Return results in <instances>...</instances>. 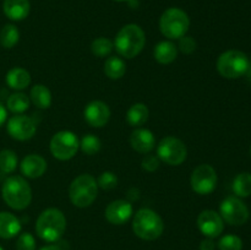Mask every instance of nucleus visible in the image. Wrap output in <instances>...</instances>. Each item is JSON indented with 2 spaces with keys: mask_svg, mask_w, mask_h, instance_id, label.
Listing matches in <instances>:
<instances>
[{
  "mask_svg": "<svg viewBox=\"0 0 251 250\" xmlns=\"http://www.w3.org/2000/svg\"><path fill=\"white\" fill-rule=\"evenodd\" d=\"M114 49L123 59H132L139 55L146 44V34L136 24L125 25L114 39Z\"/></svg>",
  "mask_w": 251,
  "mask_h": 250,
  "instance_id": "f257e3e1",
  "label": "nucleus"
},
{
  "mask_svg": "<svg viewBox=\"0 0 251 250\" xmlns=\"http://www.w3.org/2000/svg\"><path fill=\"white\" fill-rule=\"evenodd\" d=\"M66 230V217L59 208L49 207L42 211L36 221V233L47 243H55Z\"/></svg>",
  "mask_w": 251,
  "mask_h": 250,
  "instance_id": "f03ea898",
  "label": "nucleus"
},
{
  "mask_svg": "<svg viewBox=\"0 0 251 250\" xmlns=\"http://www.w3.org/2000/svg\"><path fill=\"white\" fill-rule=\"evenodd\" d=\"M1 195L9 207L21 211L28 207L31 203L32 189L25 178L20 175H11L2 184Z\"/></svg>",
  "mask_w": 251,
  "mask_h": 250,
  "instance_id": "7ed1b4c3",
  "label": "nucleus"
},
{
  "mask_svg": "<svg viewBox=\"0 0 251 250\" xmlns=\"http://www.w3.org/2000/svg\"><path fill=\"white\" fill-rule=\"evenodd\" d=\"M132 230L140 239L156 240L164 230L163 220L151 208H140L132 218Z\"/></svg>",
  "mask_w": 251,
  "mask_h": 250,
  "instance_id": "20e7f679",
  "label": "nucleus"
},
{
  "mask_svg": "<svg viewBox=\"0 0 251 250\" xmlns=\"http://www.w3.org/2000/svg\"><path fill=\"white\" fill-rule=\"evenodd\" d=\"M98 195V184L91 174H80L69 186V198L71 203L78 208L92 205Z\"/></svg>",
  "mask_w": 251,
  "mask_h": 250,
  "instance_id": "39448f33",
  "label": "nucleus"
},
{
  "mask_svg": "<svg viewBox=\"0 0 251 250\" xmlns=\"http://www.w3.org/2000/svg\"><path fill=\"white\" fill-rule=\"evenodd\" d=\"M190 27V19L184 10L169 7L159 19V31L169 41L185 36Z\"/></svg>",
  "mask_w": 251,
  "mask_h": 250,
  "instance_id": "423d86ee",
  "label": "nucleus"
},
{
  "mask_svg": "<svg viewBox=\"0 0 251 250\" xmlns=\"http://www.w3.org/2000/svg\"><path fill=\"white\" fill-rule=\"evenodd\" d=\"M250 69V60L245 53L240 50H227L217 59V71L221 76L229 80L247 75Z\"/></svg>",
  "mask_w": 251,
  "mask_h": 250,
  "instance_id": "0eeeda50",
  "label": "nucleus"
},
{
  "mask_svg": "<svg viewBox=\"0 0 251 250\" xmlns=\"http://www.w3.org/2000/svg\"><path fill=\"white\" fill-rule=\"evenodd\" d=\"M80 149V140L69 130H61L53 135L49 144V150L54 158L59 161H69L74 158Z\"/></svg>",
  "mask_w": 251,
  "mask_h": 250,
  "instance_id": "6e6552de",
  "label": "nucleus"
},
{
  "mask_svg": "<svg viewBox=\"0 0 251 250\" xmlns=\"http://www.w3.org/2000/svg\"><path fill=\"white\" fill-rule=\"evenodd\" d=\"M156 154L161 162H164L168 166H180L188 157V149L178 137L166 136L159 141Z\"/></svg>",
  "mask_w": 251,
  "mask_h": 250,
  "instance_id": "1a4fd4ad",
  "label": "nucleus"
},
{
  "mask_svg": "<svg viewBox=\"0 0 251 250\" xmlns=\"http://www.w3.org/2000/svg\"><path fill=\"white\" fill-rule=\"evenodd\" d=\"M220 215L230 225H243L250 217L249 208L238 196H228L221 202Z\"/></svg>",
  "mask_w": 251,
  "mask_h": 250,
  "instance_id": "9d476101",
  "label": "nucleus"
},
{
  "mask_svg": "<svg viewBox=\"0 0 251 250\" xmlns=\"http://www.w3.org/2000/svg\"><path fill=\"white\" fill-rule=\"evenodd\" d=\"M218 176L216 169L210 164H200L190 175V186L198 195H208L215 191Z\"/></svg>",
  "mask_w": 251,
  "mask_h": 250,
  "instance_id": "9b49d317",
  "label": "nucleus"
},
{
  "mask_svg": "<svg viewBox=\"0 0 251 250\" xmlns=\"http://www.w3.org/2000/svg\"><path fill=\"white\" fill-rule=\"evenodd\" d=\"M6 130L10 136L17 141H27L32 139L37 131V122L34 118L25 114H15L7 120Z\"/></svg>",
  "mask_w": 251,
  "mask_h": 250,
  "instance_id": "f8f14e48",
  "label": "nucleus"
},
{
  "mask_svg": "<svg viewBox=\"0 0 251 250\" xmlns=\"http://www.w3.org/2000/svg\"><path fill=\"white\" fill-rule=\"evenodd\" d=\"M198 227L206 238L220 237L225 229V221L221 215L213 210H203L198 217Z\"/></svg>",
  "mask_w": 251,
  "mask_h": 250,
  "instance_id": "ddd939ff",
  "label": "nucleus"
},
{
  "mask_svg": "<svg viewBox=\"0 0 251 250\" xmlns=\"http://www.w3.org/2000/svg\"><path fill=\"white\" fill-rule=\"evenodd\" d=\"M86 123L92 127H103L110 119V108L103 100H92L83 110Z\"/></svg>",
  "mask_w": 251,
  "mask_h": 250,
  "instance_id": "4468645a",
  "label": "nucleus"
},
{
  "mask_svg": "<svg viewBox=\"0 0 251 250\" xmlns=\"http://www.w3.org/2000/svg\"><path fill=\"white\" fill-rule=\"evenodd\" d=\"M134 208L130 201L127 200H114L108 203L105 207V220L114 225H122L131 218Z\"/></svg>",
  "mask_w": 251,
  "mask_h": 250,
  "instance_id": "2eb2a0df",
  "label": "nucleus"
},
{
  "mask_svg": "<svg viewBox=\"0 0 251 250\" xmlns=\"http://www.w3.org/2000/svg\"><path fill=\"white\" fill-rule=\"evenodd\" d=\"M130 145L132 150L141 154L151 153L156 146V139L151 130L145 127H136L130 136Z\"/></svg>",
  "mask_w": 251,
  "mask_h": 250,
  "instance_id": "dca6fc26",
  "label": "nucleus"
},
{
  "mask_svg": "<svg viewBox=\"0 0 251 250\" xmlns=\"http://www.w3.org/2000/svg\"><path fill=\"white\" fill-rule=\"evenodd\" d=\"M47 167L48 166H47V161L44 159V157L37 153H31L26 156L20 164L21 173L29 179L41 178L47 172Z\"/></svg>",
  "mask_w": 251,
  "mask_h": 250,
  "instance_id": "f3484780",
  "label": "nucleus"
},
{
  "mask_svg": "<svg viewBox=\"0 0 251 250\" xmlns=\"http://www.w3.org/2000/svg\"><path fill=\"white\" fill-rule=\"evenodd\" d=\"M2 11L11 21H22L29 15L31 4L29 0H4Z\"/></svg>",
  "mask_w": 251,
  "mask_h": 250,
  "instance_id": "a211bd4d",
  "label": "nucleus"
},
{
  "mask_svg": "<svg viewBox=\"0 0 251 250\" xmlns=\"http://www.w3.org/2000/svg\"><path fill=\"white\" fill-rule=\"evenodd\" d=\"M21 232V221L14 213L1 211L0 212V238L11 239Z\"/></svg>",
  "mask_w": 251,
  "mask_h": 250,
  "instance_id": "6ab92c4d",
  "label": "nucleus"
},
{
  "mask_svg": "<svg viewBox=\"0 0 251 250\" xmlns=\"http://www.w3.org/2000/svg\"><path fill=\"white\" fill-rule=\"evenodd\" d=\"M178 47L172 41H161L156 44L153 49V56L157 63L162 65H168L172 64L178 58Z\"/></svg>",
  "mask_w": 251,
  "mask_h": 250,
  "instance_id": "aec40b11",
  "label": "nucleus"
},
{
  "mask_svg": "<svg viewBox=\"0 0 251 250\" xmlns=\"http://www.w3.org/2000/svg\"><path fill=\"white\" fill-rule=\"evenodd\" d=\"M6 85L15 91L26 90L31 85V75L28 71L24 68H12L7 71Z\"/></svg>",
  "mask_w": 251,
  "mask_h": 250,
  "instance_id": "412c9836",
  "label": "nucleus"
},
{
  "mask_svg": "<svg viewBox=\"0 0 251 250\" xmlns=\"http://www.w3.org/2000/svg\"><path fill=\"white\" fill-rule=\"evenodd\" d=\"M29 100L38 109H48L51 105V92L47 86L42 83H37L31 88L29 92Z\"/></svg>",
  "mask_w": 251,
  "mask_h": 250,
  "instance_id": "4be33fe9",
  "label": "nucleus"
},
{
  "mask_svg": "<svg viewBox=\"0 0 251 250\" xmlns=\"http://www.w3.org/2000/svg\"><path fill=\"white\" fill-rule=\"evenodd\" d=\"M103 71L110 80H119L126 73V64L122 56L109 55L105 59Z\"/></svg>",
  "mask_w": 251,
  "mask_h": 250,
  "instance_id": "5701e85b",
  "label": "nucleus"
},
{
  "mask_svg": "<svg viewBox=\"0 0 251 250\" xmlns=\"http://www.w3.org/2000/svg\"><path fill=\"white\" fill-rule=\"evenodd\" d=\"M150 110L144 103H135L127 109L126 122L130 126L141 127L149 120Z\"/></svg>",
  "mask_w": 251,
  "mask_h": 250,
  "instance_id": "b1692460",
  "label": "nucleus"
},
{
  "mask_svg": "<svg viewBox=\"0 0 251 250\" xmlns=\"http://www.w3.org/2000/svg\"><path fill=\"white\" fill-rule=\"evenodd\" d=\"M29 104H31V100L28 96L19 91L9 96L6 100V108L14 114H24L29 108Z\"/></svg>",
  "mask_w": 251,
  "mask_h": 250,
  "instance_id": "393cba45",
  "label": "nucleus"
},
{
  "mask_svg": "<svg viewBox=\"0 0 251 250\" xmlns=\"http://www.w3.org/2000/svg\"><path fill=\"white\" fill-rule=\"evenodd\" d=\"M233 191L238 198H248L251 195V173L243 172L233 180Z\"/></svg>",
  "mask_w": 251,
  "mask_h": 250,
  "instance_id": "a878e982",
  "label": "nucleus"
},
{
  "mask_svg": "<svg viewBox=\"0 0 251 250\" xmlns=\"http://www.w3.org/2000/svg\"><path fill=\"white\" fill-rule=\"evenodd\" d=\"M20 31L15 25L7 24L0 31V44L2 48L11 49L19 43Z\"/></svg>",
  "mask_w": 251,
  "mask_h": 250,
  "instance_id": "bb28decb",
  "label": "nucleus"
},
{
  "mask_svg": "<svg viewBox=\"0 0 251 250\" xmlns=\"http://www.w3.org/2000/svg\"><path fill=\"white\" fill-rule=\"evenodd\" d=\"M113 49H114V43L110 41L107 37H98V38L93 39L91 43V51L93 55L98 56V58H105L112 54Z\"/></svg>",
  "mask_w": 251,
  "mask_h": 250,
  "instance_id": "cd10ccee",
  "label": "nucleus"
},
{
  "mask_svg": "<svg viewBox=\"0 0 251 250\" xmlns=\"http://www.w3.org/2000/svg\"><path fill=\"white\" fill-rule=\"evenodd\" d=\"M19 164L17 154L12 150H2L0 151V171L5 174L15 172Z\"/></svg>",
  "mask_w": 251,
  "mask_h": 250,
  "instance_id": "c85d7f7f",
  "label": "nucleus"
},
{
  "mask_svg": "<svg viewBox=\"0 0 251 250\" xmlns=\"http://www.w3.org/2000/svg\"><path fill=\"white\" fill-rule=\"evenodd\" d=\"M80 149L87 156H93V154L98 153L100 151V149H102V142H100V137L96 136V135L87 134L81 139Z\"/></svg>",
  "mask_w": 251,
  "mask_h": 250,
  "instance_id": "c756f323",
  "label": "nucleus"
},
{
  "mask_svg": "<svg viewBox=\"0 0 251 250\" xmlns=\"http://www.w3.org/2000/svg\"><path fill=\"white\" fill-rule=\"evenodd\" d=\"M218 249L220 250H242L243 240L238 235L227 234L223 235L218 242Z\"/></svg>",
  "mask_w": 251,
  "mask_h": 250,
  "instance_id": "7c9ffc66",
  "label": "nucleus"
},
{
  "mask_svg": "<svg viewBox=\"0 0 251 250\" xmlns=\"http://www.w3.org/2000/svg\"><path fill=\"white\" fill-rule=\"evenodd\" d=\"M97 184L98 188L103 189V190H112L118 185V176L113 172L105 171L98 176Z\"/></svg>",
  "mask_w": 251,
  "mask_h": 250,
  "instance_id": "2f4dec72",
  "label": "nucleus"
},
{
  "mask_svg": "<svg viewBox=\"0 0 251 250\" xmlns=\"http://www.w3.org/2000/svg\"><path fill=\"white\" fill-rule=\"evenodd\" d=\"M17 250H36V239L28 232H25L19 235L16 242Z\"/></svg>",
  "mask_w": 251,
  "mask_h": 250,
  "instance_id": "473e14b6",
  "label": "nucleus"
},
{
  "mask_svg": "<svg viewBox=\"0 0 251 250\" xmlns=\"http://www.w3.org/2000/svg\"><path fill=\"white\" fill-rule=\"evenodd\" d=\"M178 50H180L181 53L186 54V55H190V54H193L194 51L196 50V48H198V42L195 41V39L193 38V37L190 36H184L181 37V38L178 39Z\"/></svg>",
  "mask_w": 251,
  "mask_h": 250,
  "instance_id": "72a5a7b5",
  "label": "nucleus"
},
{
  "mask_svg": "<svg viewBox=\"0 0 251 250\" xmlns=\"http://www.w3.org/2000/svg\"><path fill=\"white\" fill-rule=\"evenodd\" d=\"M159 166H161V159H159V157L157 156V154L147 153L145 154V157L142 158L141 167L144 171L152 173V172L157 171V169L159 168Z\"/></svg>",
  "mask_w": 251,
  "mask_h": 250,
  "instance_id": "f704fd0d",
  "label": "nucleus"
},
{
  "mask_svg": "<svg viewBox=\"0 0 251 250\" xmlns=\"http://www.w3.org/2000/svg\"><path fill=\"white\" fill-rule=\"evenodd\" d=\"M216 249V244L213 242V239L211 238H206L203 239L202 242L200 243V250H215Z\"/></svg>",
  "mask_w": 251,
  "mask_h": 250,
  "instance_id": "c9c22d12",
  "label": "nucleus"
},
{
  "mask_svg": "<svg viewBox=\"0 0 251 250\" xmlns=\"http://www.w3.org/2000/svg\"><path fill=\"white\" fill-rule=\"evenodd\" d=\"M6 119H7V110L6 108H5V105L0 102V127H1V125H4V123L6 122Z\"/></svg>",
  "mask_w": 251,
  "mask_h": 250,
  "instance_id": "e433bc0d",
  "label": "nucleus"
},
{
  "mask_svg": "<svg viewBox=\"0 0 251 250\" xmlns=\"http://www.w3.org/2000/svg\"><path fill=\"white\" fill-rule=\"evenodd\" d=\"M39 250H63V249L56 244H49V245H44V247H42Z\"/></svg>",
  "mask_w": 251,
  "mask_h": 250,
  "instance_id": "4c0bfd02",
  "label": "nucleus"
},
{
  "mask_svg": "<svg viewBox=\"0 0 251 250\" xmlns=\"http://www.w3.org/2000/svg\"><path fill=\"white\" fill-rule=\"evenodd\" d=\"M114 1H118V2H125V1H127V2H129L130 0H114Z\"/></svg>",
  "mask_w": 251,
  "mask_h": 250,
  "instance_id": "58836bf2",
  "label": "nucleus"
},
{
  "mask_svg": "<svg viewBox=\"0 0 251 250\" xmlns=\"http://www.w3.org/2000/svg\"><path fill=\"white\" fill-rule=\"evenodd\" d=\"M0 250H4V249H2V248H1V247H0Z\"/></svg>",
  "mask_w": 251,
  "mask_h": 250,
  "instance_id": "ea45409f",
  "label": "nucleus"
},
{
  "mask_svg": "<svg viewBox=\"0 0 251 250\" xmlns=\"http://www.w3.org/2000/svg\"><path fill=\"white\" fill-rule=\"evenodd\" d=\"M250 154H251V146H250Z\"/></svg>",
  "mask_w": 251,
  "mask_h": 250,
  "instance_id": "a19ab883",
  "label": "nucleus"
}]
</instances>
